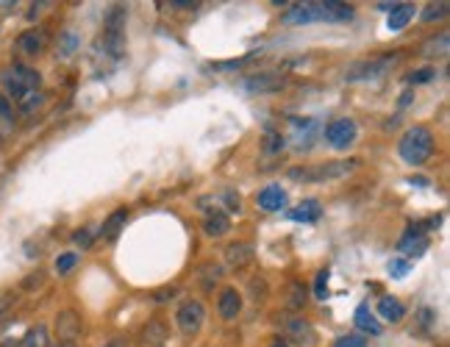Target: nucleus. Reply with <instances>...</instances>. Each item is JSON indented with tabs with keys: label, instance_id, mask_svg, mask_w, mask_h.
Here are the masks:
<instances>
[{
	"label": "nucleus",
	"instance_id": "1",
	"mask_svg": "<svg viewBox=\"0 0 450 347\" xmlns=\"http://www.w3.org/2000/svg\"><path fill=\"white\" fill-rule=\"evenodd\" d=\"M353 20V6L339 0H309L297 3L292 11L284 14L287 26H309V23H348Z\"/></svg>",
	"mask_w": 450,
	"mask_h": 347
},
{
	"label": "nucleus",
	"instance_id": "2",
	"mask_svg": "<svg viewBox=\"0 0 450 347\" xmlns=\"http://www.w3.org/2000/svg\"><path fill=\"white\" fill-rule=\"evenodd\" d=\"M400 158L409 164V167H422L431 153H434V133L425 126H415L409 128L400 139V148H397Z\"/></svg>",
	"mask_w": 450,
	"mask_h": 347
},
{
	"label": "nucleus",
	"instance_id": "3",
	"mask_svg": "<svg viewBox=\"0 0 450 347\" xmlns=\"http://www.w3.org/2000/svg\"><path fill=\"white\" fill-rule=\"evenodd\" d=\"M3 84H6V92L14 97V100L26 103V100H31L33 95H39L42 75H39L36 70H31V67H26V64H14V67L3 75Z\"/></svg>",
	"mask_w": 450,
	"mask_h": 347
},
{
	"label": "nucleus",
	"instance_id": "4",
	"mask_svg": "<svg viewBox=\"0 0 450 347\" xmlns=\"http://www.w3.org/2000/svg\"><path fill=\"white\" fill-rule=\"evenodd\" d=\"M356 170V161H331V164H322V167H297V170H290L292 181H306V184H322V181H334V178H342L348 172Z\"/></svg>",
	"mask_w": 450,
	"mask_h": 347
},
{
	"label": "nucleus",
	"instance_id": "5",
	"mask_svg": "<svg viewBox=\"0 0 450 347\" xmlns=\"http://www.w3.org/2000/svg\"><path fill=\"white\" fill-rule=\"evenodd\" d=\"M123 28H126V9L114 6L109 11V17H106V48H109L111 56H123V50H126Z\"/></svg>",
	"mask_w": 450,
	"mask_h": 347
},
{
	"label": "nucleus",
	"instance_id": "6",
	"mask_svg": "<svg viewBox=\"0 0 450 347\" xmlns=\"http://www.w3.org/2000/svg\"><path fill=\"white\" fill-rule=\"evenodd\" d=\"M325 139H328V145H331L334 150H348L356 139H358V126H356L351 117H339V120L328 123Z\"/></svg>",
	"mask_w": 450,
	"mask_h": 347
},
{
	"label": "nucleus",
	"instance_id": "7",
	"mask_svg": "<svg viewBox=\"0 0 450 347\" xmlns=\"http://www.w3.org/2000/svg\"><path fill=\"white\" fill-rule=\"evenodd\" d=\"M397 64V56H378L370 62H356L348 72L345 81H370V78H381L384 72H389Z\"/></svg>",
	"mask_w": 450,
	"mask_h": 347
},
{
	"label": "nucleus",
	"instance_id": "8",
	"mask_svg": "<svg viewBox=\"0 0 450 347\" xmlns=\"http://www.w3.org/2000/svg\"><path fill=\"white\" fill-rule=\"evenodd\" d=\"M175 319H178V328L181 334L187 336H194L200 328H203V319H206V309L200 300H184L175 312Z\"/></svg>",
	"mask_w": 450,
	"mask_h": 347
},
{
	"label": "nucleus",
	"instance_id": "9",
	"mask_svg": "<svg viewBox=\"0 0 450 347\" xmlns=\"http://www.w3.org/2000/svg\"><path fill=\"white\" fill-rule=\"evenodd\" d=\"M245 92L251 95H273V92H281L287 87V78L278 75V72H256L251 78H245Z\"/></svg>",
	"mask_w": 450,
	"mask_h": 347
},
{
	"label": "nucleus",
	"instance_id": "10",
	"mask_svg": "<svg viewBox=\"0 0 450 347\" xmlns=\"http://www.w3.org/2000/svg\"><path fill=\"white\" fill-rule=\"evenodd\" d=\"M281 331H284L287 339H295L297 345H312V342H314V328H312V322L297 314L281 316Z\"/></svg>",
	"mask_w": 450,
	"mask_h": 347
},
{
	"label": "nucleus",
	"instance_id": "11",
	"mask_svg": "<svg viewBox=\"0 0 450 347\" xmlns=\"http://www.w3.org/2000/svg\"><path fill=\"white\" fill-rule=\"evenodd\" d=\"M428 236H425V222H417V225H409V231H406V236L400 239V245H397V250L403 253L406 258H412V255H422V253L428 250Z\"/></svg>",
	"mask_w": 450,
	"mask_h": 347
},
{
	"label": "nucleus",
	"instance_id": "12",
	"mask_svg": "<svg viewBox=\"0 0 450 347\" xmlns=\"http://www.w3.org/2000/svg\"><path fill=\"white\" fill-rule=\"evenodd\" d=\"M290 126H292L295 145H297L300 150H309L312 142H314V136H317V131H320V123H317L314 117H292Z\"/></svg>",
	"mask_w": 450,
	"mask_h": 347
},
{
	"label": "nucleus",
	"instance_id": "13",
	"mask_svg": "<svg viewBox=\"0 0 450 347\" xmlns=\"http://www.w3.org/2000/svg\"><path fill=\"white\" fill-rule=\"evenodd\" d=\"M256 200L264 211H281L287 206V192L281 189L278 184H270V187H264V189L258 192Z\"/></svg>",
	"mask_w": 450,
	"mask_h": 347
},
{
	"label": "nucleus",
	"instance_id": "14",
	"mask_svg": "<svg viewBox=\"0 0 450 347\" xmlns=\"http://www.w3.org/2000/svg\"><path fill=\"white\" fill-rule=\"evenodd\" d=\"M14 48H17V53H23V56H39V53L45 50V33L42 31L20 33L17 42H14Z\"/></svg>",
	"mask_w": 450,
	"mask_h": 347
},
{
	"label": "nucleus",
	"instance_id": "15",
	"mask_svg": "<svg viewBox=\"0 0 450 347\" xmlns=\"http://www.w3.org/2000/svg\"><path fill=\"white\" fill-rule=\"evenodd\" d=\"M415 17V3H397L392 11H389V20H386V28L392 33L403 31Z\"/></svg>",
	"mask_w": 450,
	"mask_h": 347
},
{
	"label": "nucleus",
	"instance_id": "16",
	"mask_svg": "<svg viewBox=\"0 0 450 347\" xmlns=\"http://www.w3.org/2000/svg\"><path fill=\"white\" fill-rule=\"evenodd\" d=\"M217 309H220V314L223 319H236V314L242 312V294L236 292V289H223L220 292V300H217Z\"/></svg>",
	"mask_w": 450,
	"mask_h": 347
},
{
	"label": "nucleus",
	"instance_id": "17",
	"mask_svg": "<svg viewBox=\"0 0 450 347\" xmlns=\"http://www.w3.org/2000/svg\"><path fill=\"white\" fill-rule=\"evenodd\" d=\"M353 322L361 334H373V336H378V334H381V322H378V316L370 312V306H367V303H361V306L356 309Z\"/></svg>",
	"mask_w": 450,
	"mask_h": 347
},
{
	"label": "nucleus",
	"instance_id": "18",
	"mask_svg": "<svg viewBox=\"0 0 450 347\" xmlns=\"http://www.w3.org/2000/svg\"><path fill=\"white\" fill-rule=\"evenodd\" d=\"M378 316L386 319V322H400L406 316V306L395 297H381L378 300Z\"/></svg>",
	"mask_w": 450,
	"mask_h": 347
},
{
	"label": "nucleus",
	"instance_id": "19",
	"mask_svg": "<svg viewBox=\"0 0 450 347\" xmlns=\"http://www.w3.org/2000/svg\"><path fill=\"white\" fill-rule=\"evenodd\" d=\"M322 214V206L317 200H303L297 209H292L290 211V220H297V222H317Z\"/></svg>",
	"mask_w": 450,
	"mask_h": 347
},
{
	"label": "nucleus",
	"instance_id": "20",
	"mask_svg": "<svg viewBox=\"0 0 450 347\" xmlns=\"http://www.w3.org/2000/svg\"><path fill=\"white\" fill-rule=\"evenodd\" d=\"M142 342L145 347H161L167 342V328H164V322L159 319H150L148 325H145V331H142Z\"/></svg>",
	"mask_w": 450,
	"mask_h": 347
},
{
	"label": "nucleus",
	"instance_id": "21",
	"mask_svg": "<svg viewBox=\"0 0 450 347\" xmlns=\"http://www.w3.org/2000/svg\"><path fill=\"white\" fill-rule=\"evenodd\" d=\"M448 48H450V33L448 31H439L437 36H431L425 45H422V53L425 56H431V59H442V56H448Z\"/></svg>",
	"mask_w": 450,
	"mask_h": 347
},
{
	"label": "nucleus",
	"instance_id": "22",
	"mask_svg": "<svg viewBox=\"0 0 450 347\" xmlns=\"http://www.w3.org/2000/svg\"><path fill=\"white\" fill-rule=\"evenodd\" d=\"M253 258V248L251 245H231V248H225V261H228V267H245L248 261Z\"/></svg>",
	"mask_w": 450,
	"mask_h": 347
},
{
	"label": "nucleus",
	"instance_id": "23",
	"mask_svg": "<svg viewBox=\"0 0 450 347\" xmlns=\"http://www.w3.org/2000/svg\"><path fill=\"white\" fill-rule=\"evenodd\" d=\"M56 331H59L62 339H72L81 331V319L72 314V312H65V314L56 316Z\"/></svg>",
	"mask_w": 450,
	"mask_h": 347
},
{
	"label": "nucleus",
	"instance_id": "24",
	"mask_svg": "<svg viewBox=\"0 0 450 347\" xmlns=\"http://www.w3.org/2000/svg\"><path fill=\"white\" fill-rule=\"evenodd\" d=\"M126 222H128V211L126 209H120V211H114L109 220L103 222V239H117V233L126 228Z\"/></svg>",
	"mask_w": 450,
	"mask_h": 347
},
{
	"label": "nucleus",
	"instance_id": "25",
	"mask_svg": "<svg viewBox=\"0 0 450 347\" xmlns=\"http://www.w3.org/2000/svg\"><path fill=\"white\" fill-rule=\"evenodd\" d=\"M203 231H206V236H225L228 231H231V220L225 217V214H220V211H214L212 217H206V222H203Z\"/></svg>",
	"mask_w": 450,
	"mask_h": 347
},
{
	"label": "nucleus",
	"instance_id": "26",
	"mask_svg": "<svg viewBox=\"0 0 450 347\" xmlns=\"http://www.w3.org/2000/svg\"><path fill=\"white\" fill-rule=\"evenodd\" d=\"M23 347H48V328L36 325L23 336Z\"/></svg>",
	"mask_w": 450,
	"mask_h": 347
},
{
	"label": "nucleus",
	"instance_id": "27",
	"mask_svg": "<svg viewBox=\"0 0 450 347\" xmlns=\"http://www.w3.org/2000/svg\"><path fill=\"white\" fill-rule=\"evenodd\" d=\"M445 17H448V3H428V9L422 11L425 23H437V20H445Z\"/></svg>",
	"mask_w": 450,
	"mask_h": 347
},
{
	"label": "nucleus",
	"instance_id": "28",
	"mask_svg": "<svg viewBox=\"0 0 450 347\" xmlns=\"http://www.w3.org/2000/svg\"><path fill=\"white\" fill-rule=\"evenodd\" d=\"M409 270H412V261H409V258H392V261H389V275H392V278H406Z\"/></svg>",
	"mask_w": 450,
	"mask_h": 347
},
{
	"label": "nucleus",
	"instance_id": "29",
	"mask_svg": "<svg viewBox=\"0 0 450 347\" xmlns=\"http://www.w3.org/2000/svg\"><path fill=\"white\" fill-rule=\"evenodd\" d=\"M328 278H331V270H320L317 272V281H314V297L317 300L328 297Z\"/></svg>",
	"mask_w": 450,
	"mask_h": 347
},
{
	"label": "nucleus",
	"instance_id": "30",
	"mask_svg": "<svg viewBox=\"0 0 450 347\" xmlns=\"http://www.w3.org/2000/svg\"><path fill=\"white\" fill-rule=\"evenodd\" d=\"M75 264H78V253H65V255L56 258V272H59V275H67Z\"/></svg>",
	"mask_w": 450,
	"mask_h": 347
},
{
	"label": "nucleus",
	"instance_id": "31",
	"mask_svg": "<svg viewBox=\"0 0 450 347\" xmlns=\"http://www.w3.org/2000/svg\"><path fill=\"white\" fill-rule=\"evenodd\" d=\"M75 48H78V36L67 31L65 36H62V45H59V56H62V59L72 56V53H75Z\"/></svg>",
	"mask_w": 450,
	"mask_h": 347
},
{
	"label": "nucleus",
	"instance_id": "32",
	"mask_svg": "<svg viewBox=\"0 0 450 347\" xmlns=\"http://www.w3.org/2000/svg\"><path fill=\"white\" fill-rule=\"evenodd\" d=\"M92 239H95V233H92L89 228H81V231H75V233H72V242H75L81 250L92 248Z\"/></svg>",
	"mask_w": 450,
	"mask_h": 347
},
{
	"label": "nucleus",
	"instance_id": "33",
	"mask_svg": "<svg viewBox=\"0 0 450 347\" xmlns=\"http://www.w3.org/2000/svg\"><path fill=\"white\" fill-rule=\"evenodd\" d=\"M303 306H306V286H303V284H292L290 309H303Z\"/></svg>",
	"mask_w": 450,
	"mask_h": 347
},
{
	"label": "nucleus",
	"instance_id": "34",
	"mask_svg": "<svg viewBox=\"0 0 450 347\" xmlns=\"http://www.w3.org/2000/svg\"><path fill=\"white\" fill-rule=\"evenodd\" d=\"M434 78H437V70H434V67H425V70L412 72L406 81H409V84H428V81H434Z\"/></svg>",
	"mask_w": 450,
	"mask_h": 347
},
{
	"label": "nucleus",
	"instance_id": "35",
	"mask_svg": "<svg viewBox=\"0 0 450 347\" xmlns=\"http://www.w3.org/2000/svg\"><path fill=\"white\" fill-rule=\"evenodd\" d=\"M334 347H367V339H361L358 334H351V336H339Z\"/></svg>",
	"mask_w": 450,
	"mask_h": 347
},
{
	"label": "nucleus",
	"instance_id": "36",
	"mask_svg": "<svg viewBox=\"0 0 450 347\" xmlns=\"http://www.w3.org/2000/svg\"><path fill=\"white\" fill-rule=\"evenodd\" d=\"M264 148H267L270 153L281 150V148H284V136H278V133H270V136H267V142H264Z\"/></svg>",
	"mask_w": 450,
	"mask_h": 347
},
{
	"label": "nucleus",
	"instance_id": "37",
	"mask_svg": "<svg viewBox=\"0 0 450 347\" xmlns=\"http://www.w3.org/2000/svg\"><path fill=\"white\" fill-rule=\"evenodd\" d=\"M0 120H11V103L6 95H0Z\"/></svg>",
	"mask_w": 450,
	"mask_h": 347
},
{
	"label": "nucleus",
	"instance_id": "38",
	"mask_svg": "<svg viewBox=\"0 0 450 347\" xmlns=\"http://www.w3.org/2000/svg\"><path fill=\"white\" fill-rule=\"evenodd\" d=\"M225 203H228L231 211H239V209H242V206H239L242 200H239V194H234V192H225Z\"/></svg>",
	"mask_w": 450,
	"mask_h": 347
},
{
	"label": "nucleus",
	"instance_id": "39",
	"mask_svg": "<svg viewBox=\"0 0 450 347\" xmlns=\"http://www.w3.org/2000/svg\"><path fill=\"white\" fill-rule=\"evenodd\" d=\"M170 6L172 9H197L200 3L197 0H170Z\"/></svg>",
	"mask_w": 450,
	"mask_h": 347
},
{
	"label": "nucleus",
	"instance_id": "40",
	"mask_svg": "<svg viewBox=\"0 0 450 347\" xmlns=\"http://www.w3.org/2000/svg\"><path fill=\"white\" fill-rule=\"evenodd\" d=\"M167 297H175V289H161L156 294V300H167Z\"/></svg>",
	"mask_w": 450,
	"mask_h": 347
},
{
	"label": "nucleus",
	"instance_id": "41",
	"mask_svg": "<svg viewBox=\"0 0 450 347\" xmlns=\"http://www.w3.org/2000/svg\"><path fill=\"white\" fill-rule=\"evenodd\" d=\"M395 6H397V3H378V9H381V11H392Z\"/></svg>",
	"mask_w": 450,
	"mask_h": 347
},
{
	"label": "nucleus",
	"instance_id": "42",
	"mask_svg": "<svg viewBox=\"0 0 450 347\" xmlns=\"http://www.w3.org/2000/svg\"><path fill=\"white\" fill-rule=\"evenodd\" d=\"M270 347H290V342H287V339H275Z\"/></svg>",
	"mask_w": 450,
	"mask_h": 347
},
{
	"label": "nucleus",
	"instance_id": "43",
	"mask_svg": "<svg viewBox=\"0 0 450 347\" xmlns=\"http://www.w3.org/2000/svg\"><path fill=\"white\" fill-rule=\"evenodd\" d=\"M106 347H126V342H123V339H111Z\"/></svg>",
	"mask_w": 450,
	"mask_h": 347
},
{
	"label": "nucleus",
	"instance_id": "44",
	"mask_svg": "<svg viewBox=\"0 0 450 347\" xmlns=\"http://www.w3.org/2000/svg\"><path fill=\"white\" fill-rule=\"evenodd\" d=\"M59 347H75V345H72V342H62Z\"/></svg>",
	"mask_w": 450,
	"mask_h": 347
},
{
	"label": "nucleus",
	"instance_id": "45",
	"mask_svg": "<svg viewBox=\"0 0 450 347\" xmlns=\"http://www.w3.org/2000/svg\"><path fill=\"white\" fill-rule=\"evenodd\" d=\"M0 347H9V345H0Z\"/></svg>",
	"mask_w": 450,
	"mask_h": 347
}]
</instances>
